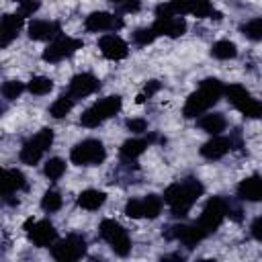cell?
<instances>
[{"mask_svg":"<svg viewBox=\"0 0 262 262\" xmlns=\"http://www.w3.org/2000/svg\"><path fill=\"white\" fill-rule=\"evenodd\" d=\"M203 184L196 178H186L182 182H174L164 190V201L170 205L174 217H184L188 215L190 207L194 201L203 194Z\"/></svg>","mask_w":262,"mask_h":262,"instance_id":"obj_1","label":"cell"},{"mask_svg":"<svg viewBox=\"0 0 262 262\" xmlns=\"http://www.w3.org/2000/svg\"><path fill=\"white\" fill-rule=\"evenodd\" d=\"M223 92H225V88H223V84L217 78H205L199 84V88L186 98L184 108H182V115L186 119H194V117L203 115L205 111H209L221 98Z\"/></svg>","mask_w":262,"mask_h":262,"instance_id":"obj_2","label":"cell"},{"mask_svg":"<svg viewBox=\"0 0 262 262\" xmlns=\"http://www.w3.org/2000/svg\"><path fill=\"white\" fill-rule=\"evenodd\" d=\"M182 14H194L196 18H207V16L221 18V14L213 10V4L209 0H170L156 8V18L182 16Z\"/></svg>","mask_w":262,"mask_h":262,"instance_id":"obj_3","label":"cell"},{"mask_svg":"<svg viewBox=\"0 0 262 262\" xmlns=\"http://www.w3.org/2000/svg\"><path fill=\"white\" fill-rule=\"evenodd\" d=\"M121 104H123V100H121V96H119V94L106 96V98H102V100L94 102L92 106H88V108L82 113L80 123H82L84 127H88V129L98 127V125H100V123H104L106 119L115 117V115L121 111Z\"/></svg>","mask_w":262,"mask_h":262,"instance_id":"obj_4","label":"cell"},{"mask_svg":"<svg viewBox=\"0 0 262 262\" xmlns=\"http://www.w3.org/2000/svg\"><path fill=\"white\" fill-rule=\"evenodd\" d=\"M51 143H53V129H49V127L41 129L39 133H35V135L20 147V154H18L20 162L27 164V166L39 164V160H41L43 154L51 147Z\"/></svg>","mask_w":262,"mask_h":262,"instance_id":"obj_5","label":"cell"},{"mask_svg":"<svg viewBox=\"0 0 262 262\" xmlns=\"http://www.w3.org/2000/svg\"><path fill=\"white\" fill-rule=\"evenodd\" d=\"M104 158H106V149L98 139H84L76 143L70 151V160L76 166H98L104 162Z\"/></svg>","mask_w":262,"mask_h":262,"instance_id":"obj_6","label":"cell"},{"mask_svg":"<svg viewBox=\"0 0 262 262\" xmlns=\"http://www.w3.org/2000/svg\"><path fill=\"white\" fill-rule=\"evenodd\" d=\"M227 213H229V203L223 196H211L203 207V213L199 217V227L209 235L223 223Z\"/></svg>","mask_w":262,"mask_h":262,"instance_id":"obj_7","label":"cell"},{"mask_svg":"<svg viewBox=\"0 0 262 262\" xmlns=\"http://www.w3.org/2000/svg\"><path fill=\"white\" fill-rule=\"evenodd\" d=\"M100 237L111 246V250L117 256H127L131 252V239L121 223L115 219H102L100 223Z\"/></svg>","mask_w":262,"mask_h":262,"instance_id":"obj_8","label":"cell"},{"mask_svg":"<svg viewBox=\"0 0 262 262\" xmlns=\"http://www.w3.org/2000/svg\"><path fill=\"white\" fill-rule=\"evenodd\" d=\"M225 94H227V100H229L239 113H244L246 117H250V119H260V117H262V102L256 100L244 86H239V84H229V86L225 88Z\"/></svg>","mask_w":262,"mask_h":262,"instance_id":"obj_9","label":"cell"},{"mask_svg":"<svg viewBox=\"0 0 262 262\" xmlns=\"http://www.w3.org/2000/svg\"><path fill=\"white\" fill-rule=\"evenodd\" d=\"M86 254V239L78 233H72L68 235L66 239L57 242L53 248H51V256L59 262H74L78 258H82Z\"/></svg>","mask_w":262,"mask_h":262,"instance_id":"obj_10","label":"cell"},{"mask_svg":"<svg viewBox=\"0 0 262 262\" xmlns=\"http://www.w3.org/2000/svg\"><path fill=\"white\" fill-rule=\"evenodd\" d=\"M84 41L82 39H72V37H59L55 41H51L45 51H43V61L47 63H57L70 55H74L78 49H82Z\"/></svg>","mask_w":262,"mask_h":262,"instance_id":"obj_11","label":"cell"},{"mask_svg":"<svg viewBox=\"0 0 262 262\" xmlns=\"http://www.w3.org/2000/svg\"><path fill=\"white\" fill-rule=\"evenodd\" d=\"M27 233H29V239H31L37 248H47V246H51V244L55 242V237H57V231H55L53 223L47 221V219L31 223V227L27 229Z\"/></svg>","mask_w":262,"mask_h":262,"instance_id":"obj_12","label":"cell"},{"mask_svg":"<svg viewBox=\"0 0 262 262\" xmlns=\"http://www.w3.org/2000/svg\"><path fill=\"white\" fill-rule=\"evenodd\" d=\"M84 27L88 31H92V33H98V31H119L123 27V20L119 16L111 14V12L98 10V12H92V14L86 16Z\"/></svg>","mask_w":262,"mask_h":262,"instance_id":"obj_13","label":"cell"},{"mask_svg":"<svg viewBox=\"0 0 262 262\" xmlns=\"http://www.w3.org/2000/svg\"><path fill=\"white\" fill-rule=\"evenodd\" d=\"M98 49L106 59H123L129 53L127 43L119 35H102L98 39Z\"/></svg>","mask_w":262,"mask_h":262,"instance_id":"obj_14","label":"cell"},{"mask_svg":"<svg viewBox=\"0 0 262 262\" xmlns=\"http://www.w3.org/2000/svg\"><path fill=\"white\" fill-rule=\"evenodd\" d=\"M100 88V82L92 76V74H76L72 80H70V94L74 98H84L92 92H96Z\"/></svg>","mask_w":262,"mask_h":262,"instance_id":"obj_15","label":"cell"},{"mask_svg":"<svg viewBox=\"0 0 262 262\" xmlns=\"http://www.w3.org/2000/svg\"><path fill=\"white\" fill-rule=\"evenodd\" d=\"M25 16L23 14H4L2 16V25H0V47H8L12 43V39H16L20 27H23Z\"/></svg>","mask_w":262,"mask_h":262,"instance_id":"obj_16","label":"cell"},{"mask_svg":"<svg viewBox=\"0 0 262 262\" xmlns=\"http://www.w3.org/2000/svg\"><path fill=\"white\" fill-rule=\"evenodd\" d=\"M205 235H207V233L199 227V223H194V225H176V227H172V231H170V237H176V239L182 242L186 248H194Z\"/></svg>","mask_w":262,"mask_h":262,"instance_id":"obj_17","label":"cell"},{"mask_svg":"<svg viewBox=\"0 0 262 262\" xmlns=\"http://www.w3.org/2000/svg\"><path fill=\"white\" fill-rule=\"evenodd\" d=\"M156 29L158 35H166V37H180L186 31V20L182 16H168V18H156V23L151 25Z\"/></svg>","mask_w":262,"mask_h":262,"instance_id":"obj_18","label":"cell"},{"mask_svg":"<svg viewBox=\"0 0 262 262\" xmlns=\"http://www.w3.org/2000/svg\"><path fill=\"white\" fill-rule=\"evenodd\" d=\"M237 196L242 201H250L256 203L262 199V178L260 176H248L237 184Z\"/></svg>","mask_w":262,"mask_h":262,"instance_id":"obj_19","label":"cell"},{"mask_svg":"<svg viewBox=\"0 0 262 262\" xmlns=\"http://www.w3.org/2000/svg\"><path fill=\"white\" fill-rule=\"evenodd\" d=\"M59 35V25L51 20H33L29 25V37L33 41H49Z\"/></svg>","mask_w":262,"mask_h":262,"instance_id":"obj_20","label":"cell"},{"mask_svg":"<svg viewBox=\"0 0 262 262\" xmlns=\"http://www.w3.org/2000/svg\"><path fill=\"white\" fill-rule=\"evenodd\" d=\"M229 149H231V139L215 135L213 139H209L207 143H203L201 156L207 158V160H219V158H223Z\"/></svg>","mask_w":262,"mask_h":262,"instance_id":"obj_21","label":"cell"},{"mask_svg":"<svg viewBox=\"0 0 262 262\" xmlns=\"http://www.w3.org/2000/svg\"><path fill=\"white\" fill-rule=\"evenodd\" d=\"M0 184H2V196H6V194H14L16 190L25 188L27 186V178H25V174L20 170L10 168V170H4L2 172Z\"/></svg>","mask_w":262,"mask_h":262,"instance_id":"obj_22","label":"cell"},{"mask_svg":"<svg viewBox=\"0 0 262 262\" xmlns=\"http://www.w3.org/2000/svg\"><path fill=\"white\" fill-rule=\"evenodd\" d=\"M106 201V194L96 188H86L78 194V205L86 211H98Z\"/></svg>","mask_w":262,"mask_h":262,"instance_id":"obj_23","label":"cell"},{"mask_svg":"<svg viewBox=\"0 0 262 262\" xmlns=\"http://www.w3.org/2000/svg\"><path fill=\"white\" fill-rule=\"evenodd\" d=\"M199 127L209 135H219L225 129V117L221 113H207L199 119Z\"/></svg>","mask_w":262,"mask_h":262,"instance_id":"obj_24","label":"cell"},{"mask_svg":"<svg viewBox=\"0 0 262 262\" xmlns=\"http://www.w3.org/2000/svg\"><path fill=\"white\" fill-rule=\"evenodd\" d=\"M211 55H213L215 59H233V57L237 55V47H235L233 41H229V39H221V41L213 43V47H211Z\"/></svg>","mask_w":262,"mask_h":262,"instance_id":"obj_25","label":"cell"},{"mask_svg":"<svg viewBox=\"0 0 262 262\" xmlns=\"http://www.w3.org/2000/svg\"><path fill=\"white\" fill-rule=\"evenodd\" d=\"M147 143H149V141H145V139H127V141L121 145V158H125V160H135V158H139V156L145 151Z\"/></svg>","mask_w":262,"mask_h":262,"instance_id":"obj_26","label":"cell"},{"mask_svg":"<svg viewBox=\"0 0 262 262\" xmlns=\"http://www.w3.org/2000/svg\"><path fill=\"white\" fill-rule=\"evenodd\" d=\"M74 96L72 94H61L51 106H49V115L53 117V119H63L70 111H72V106H74Z\"/></svg>","mask_w":262,"mask_h":262,"instance_id":"obj_27","label":"cell"},{"mask_svg":"<svg viewBox=\"0 0 262 262\" xmlns=\"http://www.w3.org/2000/svg\"><path fill=\"white\" fill-rule=\"evenodd\" d=\"M27 88H29V92H31V94L43 96V94H49V92L53 90V80H51V78H47V76H35V78H31V80H29Z\"/></svg>","mask_w":262,"mask_h":262,"instance_id":"obj_28","label":"cell"},{"mask_svg":"<svg viewBox=\"0 0 262 262\" xmlns=\"http://www.w3.org/2000/svg\"><path fill=\"white\" fill-rule=\"evenodd\" d=\"M141 203H143V217L156 219V217L162 213V205H164L162 196H158V194H147V196L141 199Z\"/></svg>","mask_w":262,"mask_h":262,"instance_id":"obj_29","label":"cell"},{"mask_svg":"<svg viewBox=\"0 0 262 262\" xmlns=\"http://www.w3.org/2000/svg\"><path fill=\"white\" fill-rule=\"evenodd\" d=\"M66 172V162L61 158H49L43 166V174L49 178V180H59Z\"/></svg>","mask_w":262,"mask_h":262,"instance_id":"obj_30","label":"cell"},{"mask_svg":"<svg viewBox=\"0 0 262 262\" xmlns=\"http://www.w3.org/2000/svg\"><path fill=\"white\" fill-rule=\"evenodd\" d=\"M239 31H242V35L248 37L250 41H262V18H260V16H258V18H250L248 23H244V25L239 27Z\"/></svg>","mask_w":262,"mask_h":262,"instance_id":"obj_31","label":"cell"},{"mask_svg":"<svg viewBox=\"0 0 262 262\" xmlns=\"http://www.w3.org/2000/svg\"><path fill=\"white\" fill-rule=\"evenodd\" d=\"M61 205H63V199H61V194H59L57 190H45V194L41 196V207H43V211H47V213L59 211Z\"/></svg>","mask_w":262,"mask_h":262,"instance_id":"obj_32","label":"cell"},{"mask_svg":"<svg viewBox=\"0 0 262 262\" xmlns=\"http://www.w3.org/2000/svg\"><path fill=\"white\" fill-rule=\"evenodd\" d=\"M23 90H25V84H23L20 80H8V82L2 84V96H4L6 100L18 98V96L23 94Z\"/></svg>","mask_w":262,"mask_h":262,"instance_id":"obj_33","label":"cell"},{"mask_svg":"<svg viewBox=\"0 0 262 262\" xmlns=\"http://www.w3.org/2000/svg\"><path fill=\"white\" fill-rule=\"evenodd\" d=\"M156 37H158V33H156L154 27H143V29H137V31L133 33V41H135L137 45H149Z\"/></svg>","mask_w":262,"mask_h":262,"instance_id":"obj_34","label":"cell"},{"mask_svg":"<svg viewBox=\"0 0 262 262\" xmlns=\"http://www.w3.org/2000/svg\"><path fill=\"white\" fill-rule=\"evenodd\" d=\"M125 215L131 219H141L143 217V203L141 199H129L125 205Z\"/></svg>","mask_w":262,"mask_h":262,"instance_id":"obj_35","label":"cell"},{"mask_svg":"<svg viewBox=\"0 0 262 262\" xmlns=\"http://www.w3.org/2000/svg\"><path fill=\"white\" fill-rule=\"evenodd\" d=\"M39 6H41V2H39V0H20V2H18V10H16V12H18V14H23V16L27 18V16H31L33 12H37V10H39Z\"/></svg>","mask_w":262,"mask_h":262,"instance_id":"obj_36","label":"cell"},{"mask_svg":"<svg viewBox=\"0 0 262 262\" xmlns=\"http://www.w3.org/2000/svg\"><path fill=\"white\" fill-rule=\"evenodd\" d=\"M160 90V82L158 80H149L145 86H143V90L137 94V102H143L145 98H149V96H154L156 92Z\"/></svg>","mask_w":262,"mask_h":262,"instance_id":"obj_37","label":"cell"},{"mask_svg":"<svg viewBox=\"0 0 262 262\" xmlns=\"http://www.w3.org/2000/svg\"><path fill=\"white\" fill-rule=\"evenodd\" d=\"M127 129L133 133H145L147 131V121L145 119H127Z\"/></svg>","mask_w":262,"mask_h":262,"instance_id":"obj_38","label":"cell"},{"mask_svg":"<svg viewBox=\"0 0 262 262\" xmlns=\"http://www.w3.org/2000/svg\"><path fill=\"white\" fill-rule=\"evenodd\" d=\"M250 231H252V237H254V239L262 242V217H256V219L252 221Z\"/></svg>","mask_w":262,"mask_h":262,"instance_id":"obj_39","label":"cell"},{"mask_svg":"<svg viewBox=\"0 0 262 262\" xmlns=\"http://www.w3.org/2000/svg\"><path fill=\"white\" fill-rule=\"evenodd\" d=\"M121 8H123V12H139L141 2H139V0H125V2L121 4Z\"/></svg>","mask_w":262,"mask_h":262,"instance_id":"obj_40","label":"cell"},{"mask_svg":"<svg viewBox=\"0 0 262 262\" xmlns=\"http://www.w3.org/2000/svg\"><path fill=\"white\" fill-rule=\"evenodd\" d=\"M108 2H113V4H119V6H121V4L125 2V0H108Z\"/></svg>","mask_w":262,"mask_h":262,"instance_id":"obj_41","label":"cell"},{"mask_svg":"<svg viewBox=\"0 0 262 262\" xmlns=\"http://www.w3.org/2000/svg\"><path fill=\"white\" fill-rule=\"evenodd\" d=\"M12 2H16V0H12ZM18 2H20V0H18Z\"/></svg>","mask_w":262,"mask_h":262,"instance_id":"obj_42","label":"cell"}]
</instances>
